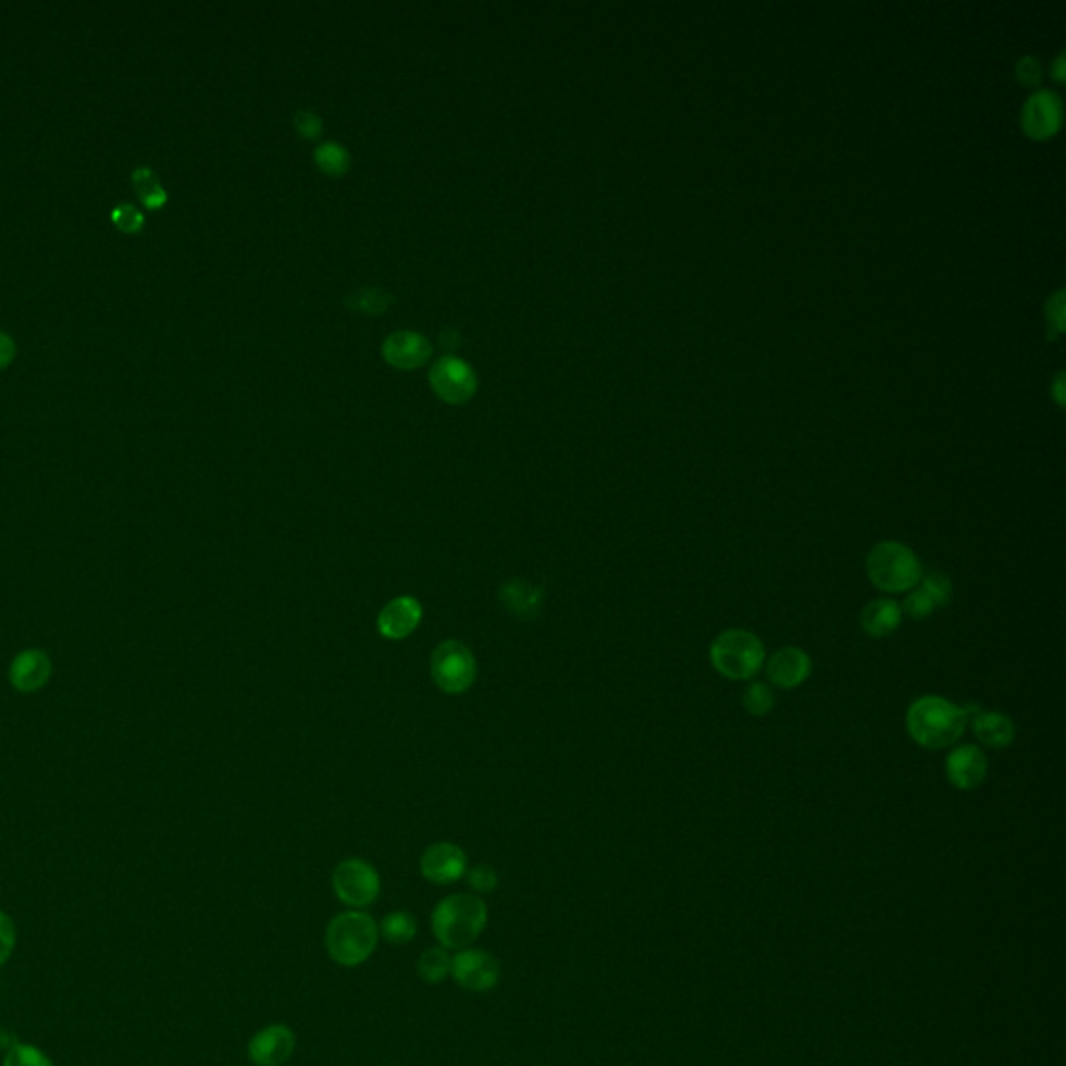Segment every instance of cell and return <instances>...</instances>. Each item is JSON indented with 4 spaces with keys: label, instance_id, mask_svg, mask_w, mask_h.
Listing matches in <instances>:
<instances>
[{
    "label": "cell",
    "instance_id": "obj_1",
    "mask_svg": "<svg viewBox=\"0 0 1066 1066\" xmlns=\"http://www.w3.org/2000/svg\"><path fill=\"white\" fill-rule=\"evenodd\" d=\"M979 710L950 703L942 696H921L908 706L906 731L915 744L927 751L954 746Z\"/></svg>",
    "mask_w": 1066,
    "mask_h": 1066
},
{
    "label": "cell",
    "instance_id": "obj_2",
    "mask_svg": "<svg viewBox=\"0 0 1066 1066\" xmlns=\"http://www.w3.org/2000/svg\"><path fill=\"white\" fill-rule=\"evenodd\" d=\"M487 922L484 900L473 894H453L444 897L432 915V929L437 942L446 950H464L473 944Z\"/></svg>",
    "mask_w": 1066,
    "mask_h": 1066
},
{
    "label": "cell",
    "instance_id": "obj_3",
    "mask_svg": "<svg viewBox=\"0 0 1066 1066\" xmlns=\"http://www.w3.org/2000/svg\"><path fill=\"white\" fill-rule=\"evenodd\" d=\"M380 942V925L361 910L336 915L325 931L327 954L339 967H359L371 958Z\"/></svg>",
    "mask_w": 1066,
    "mask_h": 1066
},
{
    "label": "cell",
    "instance_id": "obj_4",
    "mask_svg": "<svg viewBox=\"0 0 1066 1066\" xmlns=\"http://www.w3.org/2000/svg\"><path fill=\"white\" fill-rule=\"evenodd\" d=\"M867 575L872 585L888 594L910 592L921 582L922 567L919 557L904 544L888 540L872 546L867 557Z\"/></svg>",
    "mask_w": 1066,
    "mask_h": 1066
},
{
    "label": "cell",
    "instance_id": "obj_5",
    "mask_svg": "<svg viewBox=\"0 0 1066 1066\" xmlns=\"http://www.w3.org/2000/svg\"><path fill=\"white\" fill-rule=\"evenodd\" d=\"M765 660V646L751 631H723L710 646V662L715 671L729 681H748L758 675Z\"/></svg>",
    "mask_w": 1066,
    "mask_h": 1066
},
{
    "label": "cell",
    "instance_id": "obj_6",
    "mask_svg": "<svg viewBox=\"0 0 1066 1066\" xmlns=\"http://www.w3.org/2000/svg\"><path fill=\"white\" fill-rule=\"evenodd\" d=\"M432 678L448 696H461L478 678L473 653L459 640H444L432 655Z\"/></svg>",
    "mask_w": 1066,
    "mask_h": 1066
},
{
    "label": "cell",
    "instance_id": "obj_7",
    "mask_svg": "<svg viewBox=\"0 0 1066 1066\" xmlns=\"http://www.w3.org/2000/svg\"><path fill=\"white\" fill-rule=\"evenodd\" d=\"M332 885L339 902L350 908H364L373 904L382 890L375 867L363 858L342 860L332 875Z\"/></svg>",
    "mask_w": 1066,
    "mask_h": 1066
},
{
    "label": "cell",
    "instance_id": "obj_8",
    "mask_svg": "<svg viewBox=\"0 0 1066 1066\" xmlns=\"http://www.w3.org/2000/svg\"><path fill=\"white\" fill-rule=\"evenodd\" d=\"M450 975L469 992H489L500 981V963L485 950L464 947L455 958Z\"/></svg>",
    "mask_w": 1066,
    "mask_h": 1066
},
{
    "label": "cell",
    "instance_id": "obj_9",
    "mask_svg": "<svg viewBox=\"0 0 1066 1066\" xmlns=\"http://www.w3.org/2000/svg\"><path fill=\"white\" fill-rule=\"evenodd\" d=\"M430 384L450 405L467 402L478 389L475 371L459 357H444L430 371Z\"/></svg>",
    "mask_w": 1066,
    "mask_h": 1066
},
{
    "label": "cell",
    "instance_id": "obj_10",
    "mask_svg": "<svg viewBox=\"0 0 1066 1066\" xmlns=\"http://www.w3.org/2000/svg\"><path fill=\"white\" fill-rule=\"evenodd\" d=\"M296 1050V1036L286 1025H269L248 1042V1058L255 1066L286 1065Z\"/></svg>",
    "mask_w": 1066,
    "mask_h": 1066
},
{
    "label": "cell",
    "instance_id": "obj_11",
    "mask_svg": "<svg viewBox=\"0 0 1066 1066\" xmlns=\"http://www.w3.org/2000/svg\"><path fill=\"white\" fill-rule=\"evenodd\" d=\"M945 777L960 792L979 788L988 777L986 752L975 744H960L952 748L945 758Z\"/></svg>",
    "mask_w": 1066,
    "mask_h": 1066
},
{
    "label": "cell",
    "instance_id": "obj_12",
    "mask_svg": "<svg viewBox=\"0 0 1066 1066\" xmlns=\"http://www.w3.org/2000/svg\"><path fill=\"white\" fill-rule=\"evenodd\" d=\"M467 872V854L461 846L450 842H437L421 856V875L436 883L450 885Z\"/></svg>",
    "mask_w": 1066,
    "mask_h": 1066
},
{
    "label": "cell",
    "instance_id": "obj_13",
    "mask_svg": "<svg viewBox=\"0 0 1066 1066\" xmlns=\"http://www.w3.org/2000/svg\"><path fill=\"white\" fill-rule=\"evenodd\" d=\"M1061 120H1063V102L1056 92L1045 88L1027 98L1020 113L1025 132L1033 138L1052 136L1058 129Z\"/></svg>",
    "mask_w": 1066,
    "mask_h": 1066
},
{
    "label": "cell",
    "instance_id": "obj_14",
    "mask_svg": "<svg viewBox=\"0 0 1066 1066\" xmlns=\"http://www.w3.org/2000/svg\"><path fill=\"white\" fill-rule=\"evenodd\" d=\"M423 619V606L414 596L389 600L377 615V631L392 642H400L417 631Z\"/></svg>",
    "mask_w": 1066,
    "mask_h": 1066
},
{
    "label": "cell",
    "instance_id": "obj_15",
    "mask_svg": "<svg viewBox=\"0 0 1066 1066\" xmlns=\"http://www.w3.org/2000/svg\"><path fill=\"white\" fill-rule=\"evenodd\" d=\"M50 675H52V662L49 655L38 648L20 653L9 667V681L22 694L42 690L49 683Z\"/></svg>",
    "mask_w": 1066,
    "mask_h": 1066
},
{
    "label": "cell",
    "instance_id": "obj_16",
    "mask_svg": "<svg viewBox=\"0 0 1066 1066\" xmlns=\"http://www.w3.org/2000/svg\"><path fill=\"white\" fill-rule=\"evenodd\" d=\"M765 662H767V678L781 690L800 687L808 679L813 669L810 656L796 646L777 650L776 655Z\"/></svg>",
    "mask_w": 1066,
    "mask_h": 1066
},
{
    "label": "cell",
    "instance_id": "obj_17",
    "mask_svg": "<svg viewBox=\"0 0 1066 1066\" xmlns=\"http://www.w3.org/2000/svg\"><path fill=\"white\" fill-rule=\"evenodd\" d=\"M432 355L430 339L423 338L417 332H394L384 342V357L389 364L398 369H414L421 367Z\"/></svg>",
    "mask_w": 1066,
    "mask_h": 1066
},
{
    "label": "cell",
    "instance_id": "obj_18",
    "mask_svg": "<svg viewBox=\"0 0 1066 1066\" xmlns=\"http://www.w3.org/2000/svg\"><path fill=\"white\" fill-rule=\"evenodd\" d=\"M969 726L972 728L977 742H981L986 748H994V751L1008 748L1017 735V728H1015L1013 719H1008L1006 715L995 712V710H986V712L979 710L970 719Z\"/></svg>",
    "mask_w": 1066,
    "mask_h": 1066
},
{
    "label": "cell",
    "instance_id": "obj_19",
    "mask_svg": "<svg viewBox=\"0 0 1066 1066\" xmlns=\"http://www.w3.org/2000/svg\"><path fill=\"white\" fill-rule=\"evenodd\" d=\"M503 606L519 619H533L540 612V606L544 600V590L523 582L519 578L509 580L498 592Z\"/></svg>",
    "mask_w": 1066,
    "mask_h": 1066
},
{
    "label": "cell",
    "instance_id": "obj_20",
    "mask_svg": "<svg viewBox=\"0 0 1066 1066\" xmlns=\"http://www.w3.org/2000/svg\"><path fill=\"white\" fill-rule=\"evenodd\" d=\"M902 623V608L894 600H872L860 612V628L871 637H888Z\"/></svg>",
    "mask_w": 1066,
    "mask_h": 1066
},
{
    "label": "cell",
    "instance_id": "obj_21",
    "mask_svg": "<svg viewBox=\"0 0 1066 1066\" xmlns=\"http://www.w3.org/2000/svg\"><path fill=\"white\" fill-rule=\"evenodd\" d=\"M450 967H453V958L448 956L446 947H430L419 956L417 972L421 981L437 986L450 975Z\"/></svg>",
    "mask_w": 1066,
    "mask_h": 1066
},
{
    "label": "cell",
    "instance_id": "obj_22",
    "mask_svg": "<svg viewBox=\"0 0 1066 1066\" xmlns=\"http://www.w3.org/2000/svg\"><path fill=\"white\" fill-rule=\"evenodd\" d=\"M132 182H134V190L138 198L145 202V207L148 209H161L165 202H168V193L163 190L157 173L148 168H138V170L132 173Z\"/></svg>",
    "mask_w": 1066,
    "mask_h": 1066
},
{
    "label": "cell",
    "instance_id": "obj_23",
    "mask_svg": "<svg viewBox=\"0 0 1066 1066\" xmlns=\"http://www.w3.org/2000/svg\"><path fill=\"white\" fill-rule=\"evenodd\" d=\"M380 935H384V940L389 944H409L417 935V921L412 915L405 913V910L389 913L388 917L380 925Z\"/></svg>",
    "mask_w": 1066,
    "mask_h": 1066
},
{
    "label": "cell",
    "instance_id": "obj_24",
    "mask_svg": "<svg viewBox=\"0 0 1066 1066\" xmlns=\"http://www.w3.org/2000/svg\"><path fill=\"white\" fill-rule=\"evenodd\" d=\"M350 309L355 311H361V313H384L388 309L389 302H392V296L386 294L380 288H363V290H357L350 296H346L344 300Z\"/></svg>",
    "mask_w": 1066,
    "mask_h": 1066
},
{
    "label": "cell",
    "instance_id": "obj_25",
    "mask_svg": "<svg viewBox=\"0 0 1066 1066\" xmlns=\"http://www.w3.org/2000/svg\"><path fill=\"white\" fill-rule=\"evenodd\" d=\"M317 165L330 175H344L350 170V154L344 146L336 142H325L315 150Z\"/></svg>",
    "mask_w": 1066,
    "mask_h": 1066
},
{
    "label": "cell",
    "instance_id": "obj_26",
    "mask_svg": "<svg viewBox=\"0 0 1066 1066\" xmlns=\"http://www.w3.org/2000/svg\"><path fill=\"white\" fill-rule=\"evenodd\" d=\"M742 704L744 708L754 715V717H765L773 710L776 706V696H773V690L767 685V683H758L754 681L751 683L744 694H742Z\"/></svg>",
    "mask_w": 1066,
    "mask_h": 1066
},
{
    "label": "cell",
    "instance_id": "obj_27",
    "mask_svg": "<svg viewBox=\"0 0 1066 1066\" xmlns=\"http://www.w3.org/2000/svg\"><path fill=\"white\" fill-rule=\"evenodd\" d=\"M4 1066H52L49 1056L29 1043L17 1042L4 1054Z\"/></svg>",
    "mask_w": 1066,
    "mask_h": 1066
},
{
    "label": "cell",
    "instance_id": "obj_28",
    "mask_svg": "<svg viewBox=\"0 0 1066 1066\" xmlns=\"http://www.w3.org/2000/svg\"><path fill=\"white\" fill-rule=\"evenodd\" d=\"M921 590L938 610V608L950 605L954 587H952L950 578L944 573H929V575L921 578Z\"/></svg>",
    "mask_w": 1066,
    "mask_h": 1066
},
{
    "label": "cell",
    "instance_id": "obj_29",
    "mask_svg": "<svg viewBox=\"0 0 1066 1066\" xmlns=\"http://www.w3.org/2000/svg\"><path fill=\"white\" fill-rule=\"evenodd\" d=\"M111 219L123 234H138L145 227V215L134 204H120L111 213Z\"/></svg>",
    "mask_w": 1066,
    "mask_h": 1066
},
{
    "label": "cell",
    "instance_id": "obj_30",
    "mask_svg": "<svg viewBox=\"0 0 1066 1066\" xmlns=\"http://www.w3.org/2000/svg\"><path fill=\"white\" fill-rule=\"evenodd\" d=\"M904 612L910 617V619H927L935 612V606L933 603L927 598V594L922 592L921 587L919 590H910V594L906 596L904 600Z\"/></svg>",
    "mask_w": 1066,
    "mask_h": 1066
},
{
    "label": "cell",
    "instance_id": "obj_31",
    "mask_svg": "<svg viewBox=\"0 0 1066 1066\" xmlns=\"http://www.w3.org/2000/svg\"><path fill=\"white\" fill-rule=\"evenodd\" d=\"M467 879H469V885L480 894H489L498 888V875L487 865L473 867L471 871L467 872Z\"/></svg>",
    "mask_w": 1066,
    "mask_h": 1066
},
{
    "label": "cell",
    "instance_id": "obj_32",
    "mask_svg": "<svg viewBox=\"0 0 1066 1066\" xmlns=\"http://www.w3.org/2000/svg\"><path fill=\"white\" fill-rule=\"evenodd\" d=\"M15 942H17L15 922L11 921V917L7 913L0 910V967L9 960Z\"/></svg>",
    "mask_w": 1066,
    "mask_h": 1066
},
{
    "label": "cell",
    "instance_id": "obj_33",
    "mask_svg": "<svg viewBox=\"0 0 1066 1066\" xmlns=\"http://www.w3.org/2000/svg\"><path fill=\"white\" fill-rule=\"evenodd\" d=\"M294 127H296V129H298V134H300V136H305V138H317V136L321 134V129H323V122H321V117L315 115L313 111H307V109H305V111H298V113H296V117H294Z\"/></svg>",
    "mask_w": 1066,
    "mask_h": 1066
},
{
    "label": "cell",
    "instance_id": "obj_34",
    "mask_svg": "<svg viewBox=\"0 0 1066 1066\" xmlns=\"http://www.w3.org/2000/svg\"><path fill=\"white\" fill-rule=\"evenodd\" d=\"M1048 321L1050 325L1061 332L1065 325V292L1058 290L1054 296L1048 298Z\"/></svg>",
    "mask_w": 1066,
    "mask_h": 1066
},
{
    "label": "cell",
    "instance_id": "obj_35",
    "mask_svg": "<svg viewBox=\"0 0 1066 1066\" xmlns=\"http://www.w3.org/2000/svg\"><path fill=\"white\" fill-rule=\"evenodd\" d=\"M1017 77L1022 84H1027V86L1038 84L1040 77H1042V65H1040V61L1036 57H1029V54L1022 57L1017 63Z\"/></svg>",
    "mask_w": 1066,
    "mask_h": 1066
},
{
    "label": "cell",
    "instance_id": "obj_36",
    "mask_svg": "<svg viewBox=\"0 0 1066 1066\" xmlns=\"http://www.w3.org/2000/svg\"><path fill=\"white\" fill-rule=\"evenodd\" d=\"M15 355H17L15 342L11 339V336H7V334H2V332H0V371H2V369H7L9 364L13 363Z\"/></svg>",
    "mask_w": 1066,
    "mask_h": 1066
},
{
    "label": "cell",
    "instance_id": "obj_37",
    "mask_svg": "<svg viewBox=\"0 0 1066 1066\" xmlns=\"http://www.w3.org/2000/svg\"><path fill=\"white\" fill-rule=\"evenodd\" d=\"M15 1043H17L15 1036H11L7 1029H0V1052L7 1054L11 1050V1045H15Z\"/></svg>",
    "mask_w": 1066,
    "mask_h": 1066
},
{
    "label": "cell",
    "instance_id": "obj_38",
    "mask_svg": "<svg viewBox=\"0 0 1066 1066\" xmlns=\"http://www.w3.org/2000/svg\"><path fill=\"white\" fill-rule=\"evenodd\" d=\"M1052 75H1054L1058 82L1065 77V54H1063V52L1056 57V61H1054V65H1052Z\"/></svg>",
    "mask_w": 1066,
    "mask_h": 1066
},
{
    "label": "cell",
    "instance_id": "obj_39",
    "mask_svg": "<svg viewBox=\"0 0 1066 1066\" xmlns=\"http://www.w3.org/2000/svg\"><path fill=\"white\" fill-rule=\"evenodd\" d=\"M1063 380H1065V375H1063V373H1058V377H1056V382H1054V396H1056V400H1058L1061 405H1063V398H1065V394H1063Z\"/></svg>",
    "mask_w": 1066,
    "mask_h": 1066
}]
</instances>
